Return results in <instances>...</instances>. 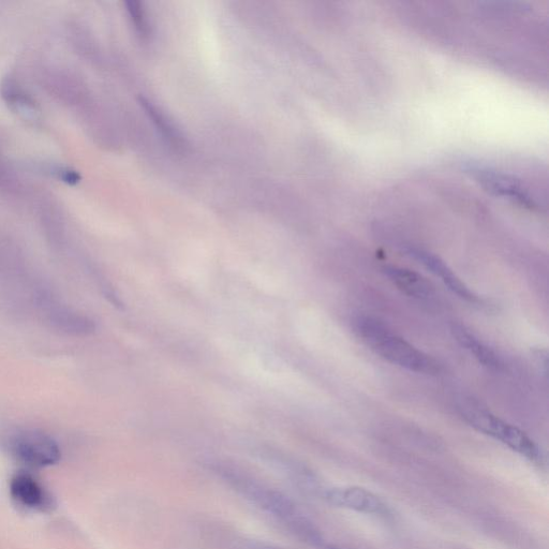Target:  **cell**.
I'll return each instance as SVG.
<instances>
[{"label": "cell", "mask_w": 549, "mask_h": 549, "mask_svg": "<svg viewBox=\"0 0 549 549\" xmlns=\"http://www.w3.org/2000/svg\"><path fill=\"white\" fill-rule=\"evenodd\" d=\"M354 331L363 343L382 359L422 375H437L439 366L429 355L413 347L376 318L362 316L354 321Z\"/></svg>", "instance_id": "obj_1"}, {"label": "cell", "mask_w": 549, "mask_h": 549, "mask_svg": "<svg viewBox=\"0 0 549 549\" xmlns=\"http://www.w3.org/2000/svg\"><path fill=\"white\" fill-rule=\"evenodd\" d=\"M218 476L227 482L237 493L255 503L283 523L290 532L299 534L307 525L308 519L296 510L292 501L275 489L261 484L246 473L227 466L215 469Z\"/></svg>", "instance_id": "obj_2"}, {"label": "cell", "mask_w": 549, "mask_h": 549, "mask_svg": "<svg viewBox=\"0 0 549 549\" xmlns=\"http://www.w3.org/2000/svg\"><path fill=\"white\" fill-rule=\"evenodd\" d=\"M462 418L478 432L492 437L533 463L542 462V453L536 442L521 429L504 422L480 404L464 402L458 407Z\"/></svg>", "instance_id": "obj_3"}, {"label": "cell", "mask_w": 549, "mask_h": 549, "mask_svg": "<svg viewBox=\"0 0 549 549\" xmlns=\"http://www.w3.org/2000/svg\"><path fill=\"white\" fill-rule=\"evenodd\" d=\"M8 447L18 461L32 468L53 466L62 456L56 441L35 429L19 430L10 437Z\"/></svg>", "instance_id": "obj_4"}, {"label": "cell", "mask_w": 549, "mask_h": 549, "mask_svg": "<svg viewBox=\"0 0 549 549\" xmlns=\"http://www.w3.org/2000/svg\"><path fill=\"white\" fill-rule=\"evenodd\" d=\"M37 305L43 320L55 331L72 336H87L96 330L93 320L62 304L50 294L40 293Z\"/></svg>", "instance_id": "obj_5"}, {"label": "cell", "mask_w": 549, "mask_h": 549, "mask_svg": "<svg viewBox=\"0 0 549 549\" xmlns=\"http://www.w3.org/2000/svg\"><path fill=\"white\" fill-rule=\"evenodd\" d=\"M325 499L333 506L351 511L388 517L391 510L377 495L361 487H341L326 492Z\"/></svg>", "instance_id": "obj_6"}, {"label": "cell", "mask_w": 549, "mask_h": 549, "mask_svg": "<svg viewBox=\"0 0 549 549\" xmlns=\"http://www.w3.org/2000/svg\"><path fill=\"white\" fill-rule=\"evenodd\" d=\"M10 495L19 507L28 511L51 512L55 499L32 474L19 472L11 479Z\"/></svg>", "instance_id": "obj_7"}, {"label": "cell", "mask_w": 549, "mask_h": 549, "mask_svg": "<svg viewBox=\"0 0 549 549\" xmlns=\"http://www.w3.org/2000/svg\"><path fill=\"white\" fill-rule=\"evenodd\" d=\"M407 254L423 264L428 271L439 277L443 281V284L459 296V298L472 304L480 302L478 296L456 276L449 265L438 256L432 254V252L422 248L409 247L407 248Z\"/></svg>", "instance_id": "obj_8"}, {"label": "cell", "mask_w": 549, "mask_h": 549, "mask_svg": "<svg viewBox=\"0 0 549 549\" xmlns=\"http://www.w3.org/2000/svg\"><path fill=\"white\" fill-rule=\"evenodd\" d=\"M383 272L400 291L417 300H429L434 288L423 276L404 267L388 265Z\"/></svg>", "instance_id": "obj_9"}, {"label": "cell", "mask_w": 549, "mask_h": 549, "mask_svg": "<svg viewBox=\"0 0 549 549\" xmlns=\"http://www.w3.org/2000/svg\"><path fill=\"white\" fill-rule=\"evenodd\" d=\"M457 343L466 349L474 359H477L484 367L492 370H500L502 362L499 356L473 333L465 325L454 323L451 328Z\"/></svg>", "instance_id": "obj_10"}, {"label": "cell", "mask_w": 549, "mask_h": 549, "mask_svg": "<svg viewBox=\"0 0 549 549\" xmlns=\"http://www.w3.org/2000/svg\"><path fill=\"white\" fill-rule=\"evenodd\" d=\"M474 173L478 175L484 186L494 191L495 194L513 199L527 207L537 206L528 191L514 180H510L508 176L487 170H476Z\"/></svg>", "instance_id": "obj_11"}, {"label": "cell", "mask_w": 549, "mask_h": 549, "mask_svg": "<svg viewBox=\"0 0 549 549\" xmlns=\"http://www.w3.org/2000/svg\"><path fill=\"white\" fill-rule=\"evenodd\" d=\"M3 97L11 108L19 112L27 120L29 118L36 120L38 114L36 102L18 82L11 79L7 80L3 84Z\"/></svg>", "instance_id": "obj_12"}, {"label": "cell", "mask_w": 549, "mask_h": 549, "mask_svg": "<svg viewBox=\"0 0 549 549\" xmlns=\"http://www.w3.org/2000/svg\"><path fill=\"white\" fill-rule=\"evenodd\" d=\"M128 10L131 14V18L133 23H135L136 27L138 28V31L145 35L147 32V23L146 18L144 16V11L141 8V4L138 2H131L128 3Z\"/></svg>", "instance_id": "obj_13"}, {"label": "cell", "mask_w": 549, "mask_h": 549, "mask_svg": "<svg viewBox=\"0 0 549 549\" xmlns=\"http://www.w3.org/2000/svg\"><path fill=\"white\" fill-rule=\"evenodd\" d=\"M264 549H281V548H276V547H266Z\"/></svg>", "instance_id": "obj_14"}, {"label": "cell", "mask_w": 549, "mask_h": 549, "mask_svg": "<svg viewBox=\"0 0 549 549\" xmlns=\"http://www.w3.org/2000/svg\"><path fill=\"white\" fill-rule=\"evenodd\" d=\"M329 549H341V548H337V547H329Z\"/></svg>", "instance_id": "obj_15"}]
</instances>
